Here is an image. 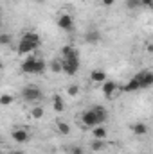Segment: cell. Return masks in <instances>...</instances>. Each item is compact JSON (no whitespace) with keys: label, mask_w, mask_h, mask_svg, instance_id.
<instances>
[{"label":"cell","mask_w":153,"mask_h":154,"mask_svg":"<svg viewBox=\"0 0 153 154\" xmlns=\"http://www.w3.org/2000/svg\"><path fill=\"white\" fill-rule=\"evenodd\" d=\"M106 72H103V70H94L92 74H90V79H92V82H105L106 81Z\"/></svg>","instance_id":"9a60e30c"},{"label":"cell","mask_w":153,"mask_h":154,"mask_svg":"<svg viewBox=\"0 0 153 154\" xmlns=\"http://www.w3.org/2000/svg\"><path fill=\"white\" fill-rule=\"evenodd\" d=\"M20 68H22L24 74H43L45 68H47V63H45V59L33 56V57L24 59V63H22Z\"/></svg>","instance_id":"277c9868"},{"label":"cell","mask_w":153,"mask_h":154,"mask_svg":"<svg viewBox=\"0 0 153 154\" xmlns=\"http://www.w3.org/2000/svg\"><path fill=\"white\" fill-rule=\"evenodd\" d=\"M22 97L27 102H40L43 99V91L40 90L38 86H25L22 90Z\"/></svg>","instance_id":"5b68a950"},{"label":"cell","mask_w":153,"mask_h":154,"mask_svg":"<svg viewBox=\"0 0 153 154\" xmlns=\"http://www.w3.org/2000/svg\"><path fill=\"white\" fill-rule=\"evenodd\" d=\"M56 23H58V27H60L61 31H65V32H72V31H74V18H72V14H69V13L60 14L58 20H56Z\"/></svg>","instance_id":"52a82bcc"},{"label":"cell","mask_w":153,"mask_h":154,"mask_svg":"<svg viewBox=\"0 0 153 154\" xmlns=\"http://www.w3.org/2000/svg\"><path fill=\"white\" fill-rule=\"evenodd\" d=\"M77 91H79V86H77V84H70V86L67 88V95H70V97H76Z\"/></svg>","instance_id":"7402d4cb"},{"label":"cell","mask_w":153,"mask_h":154,"mask_svg":"<svg viewBox=\"0 0 153 154\" xmlns=\"http://www.w3.org/2000/svg\"><path fill=\"white\" fill-rule=\"evenodd\" d=\"M115 0H101V4L105 5V7H110V5H114Z\"/></svg>","instance_id":"d4e9b609"},{"label":"cell","mask_w":153,"mask_h":154,"mask_svg":"<svg viewBox=\"0 0 153 154\" xmlns=\"http://www.w3.org/2000/svg\"><path fill=\"white\" fill-rule=\"evenodd\" d=\"M79 70V52L72 45L61 47V72L67 75H74Z\"/></svg>","instance_id":"6da1fadb"},{"label":"cell","mask_w":153,"mask_h":154,"mask_svg":"<svg viewBox=\"0 0 153 154\" xmlns=\"http://www.w3.org/2000/svg\"><path fill=\"white\" fill-rule=\"evenodd\" d=\"M92 134H94V140H105L108 136V131L105 125H96L92 127Z\"/></svg>","instance_id":"9c48e42d"},{"label":"cell","mask_w":153,"mask_h":154,"mask_svg":"<svg viewBox=\"0 0 153 154\" xmlns=\"http://www.w3.org/2000/svg\"><path fill=\"white\" fill-rule=\"evenodd\" d=\"M9 154H22V152H9Z\"/></svg>","instance_id":"83f0119b"},{"label":"cell","mask_w":153,"mask_h":154,"mask_svg":"<svg viewBox=\"0 0 153 154\" xmlns=\"http://www.w3.org/2000/svg\"><path fill=\"white\" fill-rule=\"evenodd\" d=\"M70 154H83V149H79V147H72V152Z\"/></svg>","instance_id":"484cf974"},{"label":"cell","mask_w":153,"mask_h":154,"mask_svg":"<svg viewBox=\"0 0 153 154\" xmlns=\"http://www.w3.org/2000/svg\"><path fill=\"white\" fill-rule=\"evenodd\" d=\"M103 147H105V140H94L90 143V149L92 151H103Z\"/></svg>","instance_id":"ffe728a7"},{"label":"cell","mask_w":153,"mask_h":154,"mask_svg":"<svg viewBox=\"0 0 153 154\" xmlns=\"http://www.w3.org/2000/svg\"><path fill=\"white\" fill-rule=\"evenodd\" d=\"M56 127H58L60 134H70V125H69L67 122H63V120H58Z\"/></svg>","instance_id":"e0dca14e"},{"label":"cell","mask_w":153,"mask_h":154,"mask_svg":"<svg viewBox=\"0 0 153 154\" xmlns=\"http://www.w3.org/2000/svg\"><path fill=\"white\" fill-rule=\"evenodd\" d=\"M0 154H2V152H0Z\"/></svg>","instance_id":"f546056e"},{"label":"cell","mask_w":153,"mask_h":154,"mask_svg":"<svg viewBox=\"0 0 153 154\" xmlns=\"http://www.w3.org/2000/svg\"><path fill=\"white\" fill-rule=\"evenodd\" d=\"M9 43H11L9 34H0V45H9Z\"/></svg>","instance_id":"603a6c76"},{"label":"cell","mask_w":153,"mask_h":154,"mask_svg":"<svg viewBox=\"0 0 153 154\" xmlns=\"http://www.w3.org/2000/svg\"><path fill=\"white\" fill-rule=\"evenodd\" d=\"M141 2V5L142 7H146V9H150L151 7V4H153V0H139Z\"/></svg>","instance_id":"cb8c5ba5"},{"label":"cell","mask_w":153,"mask_h":154,"mask_svg":"<svg viewBox=\"0 0 153 154\" xmlns=\"http://www.w3.org/2000/svg\"><path fill=\"white\" fill-rule=\"evenodd\" d=\"M99 39H101V34H99V31H88L86 34H85V41L86 43H90V45H96V43H99Z\"/></svg>","instance_id":"4fadbf2b"},{"label":"cell","mask_w":153,"mask_h":154,"mask_svg":"<svg viewBox=\"0 0 153 154\" xmlns=\"http://www.w3.org/2000/svg\"><path fill=\"white\" fill-rule=\"evenodd\" d=\"M115 90H117V84H115L114 81H108V79H106V81L103 82V93H105V97L110 99L115 93Z\"/></svg>","instance_id":"30bf717a"},{"label":"cell","mask_w":153,"mask_h":154,"mask_svg":"<svg viewBox=\"0 0 153 154\" xmlns=\"http://www.w3.org/2000/svg\"><path fill=\"white\" fill-rule=\"evenodd\" d=\"M52 109H54V111H58V113H61V111L65 109V102H63V97H61V95H58V93L52 97Z\"/></svg>","instance_id":"8fae6325"},{"label":"cell","mask_w":153,"mask_h":154,"mask_svg":"<svg viewBox=\"0 0 153 154\" xmlns=\"http://www.w3.org/2000/svg\"><path fill=\"white\" fill-rule=\"evenodd\" d=\"M43 115H45L43 106H34V108L31 109V118H33V120H41Z\"/></svg>","instance_id":"2e32d148"},{"label":"cell","mask_w":153,"mask_h":154,"mask_svg":"<svg viewBox=\"0 0 153 154\" xmlns=\"http://www.w3.org/2000/svg\"><path fill=\"white\" fill-rule=\"evenodd\" d=\"M13 100H15V97L9 95V93H2L0 95V106H9V104H13Z\"/></svg>","instance_id":"ac0fdd59"},{"label":"cell","mask_w":153,"mask_h":154,"mask_svg":"<svg viewBox=\"0 0 153 154\" xmlns=\"http://www.w3.org/2000/svg\"><path fill=\"white\" fill-rule=\"evenodd\" d=\"M40 43H41L40 34L29 31V32H24V34H22V39H20L16 50H18L20 56H24V54H31V52H34V50L40 47Z\"/></svg>","instance_id":"3957f363"},{"label":"cell","mask_w":153,"mask_h":154,"mask_svg":"<svg viewBox=\"0 0 153 154\" xmlns=\"http://www.w3.org/2000/svg\"><path fill=\"white\" fill-rule=\"evenodd\" d=\"M126 7H128L130 11L139 9V7H141V2H139V0H126Z\"/></svg>","instance_id":"44dd1931"},{"label":"cell","mask_w":153,"mask_h":154,"mask_svg":"<svg viewBox=\"0 0 153 154\" xmlns=\"http://www.w3.org/2000/svg\"><path fill=\"white\" fill-rule=\"evenodd\" d=\"M133 79H137V82H139L141 90H148V88L153 84V72H151V70H142V72L135 74Z\"/></svg>","instance_id":"8992f818"},{"label":"cell","mask_w":153,"mask_h":154,"mask_svg":"<svg viewBox=\"0 0 153 154\" xmlns=\"http://www.w3.org/2000/svg\"><path fill=\"white\" fill-rule=\"evenodd\" d=\"M0 142H2V134H0Z\"/></svg>","instance_id":"f1b7e54d"},{"label":"cell","mask_w":153,"mask_h":154,"mask_svg":"<svg viewBox=\"0 0 153 154\" xmlns=\"http://www.w3.org/2000/svg\"><path fill=\"white\" fill-rule=\"evenodd\" d=\"M141 90V86H139V82H137V79H130L124 86H122V91H128V93H133V91H139Z\"/></svg>","instance_id":"5bb4252c"},{"label":"cell","mask_w":153,"mask_h":154,"mask_svg":"<svg viewBox=\"0 0 153 154\" xmlns=\"http://www.w3.org/2000/svg\"><path fill=\"white\" fill-rule=\"evenodd\" d=\"M2 68H4V63H2V61H0V70H2Z\"/></svg>","instance_id":"4316f807"},{"label":"cell","mask_w":153,"mask_h":154,"mask_svg":"<svg viewBox=\"0 0 153 154\" xmlns=\"http://www.w3.org/2000/svg\"><path fill=\"white\" fill-rule=\"evenodd\" d=\"M132 131L135 136H144V134H148V125L144 122H137V124H133Z\"/></svg>","instance_id":"7c38bea8"},{"label":"cell","mask_w":153,"mask_h":154,"mask_svg":"<svg viewBox=\"0 0 153 154\" xmlns=\"http://www.w3.org/2000/svg\"><path fill=\"white\" fill-rule=\"evenodd\" d=\"M108 118V111L103 106H92L90 109L81 113V124L88 129L96 127V125H103Z\"/></svg>","instance_id":"7a4b0ae2"},{"label":"cell","mask_w":153,"mask_h":154,"mask_svg":"<svg viewBox=\"0 0 153 154\" xmlns=\"http://www.w3.org/2000/svg\"><path fill=\"white\" fill-rule=\"evenodd\" d=\"M11 138H13L16 143H25V142L29 140V131L24 129V127H18V129H15V131L11 133Z\"/></svg>","instance_id":"ba28073f"},{"label":"cell","mask_w":153,"mask_h":154,"mask_svg":"<svg viewBox=\"0 0 153 154\" xmlns=\"http://www.w3.org/2000/svg\"><path fill=\"white\" fill-rule=\"evenodd\" d=\"M49 68H50L52 72L60 74V72H61V59H52V61L49 63Z\"/></svg>","instance_id":"d6986e66"}]
</instances>
